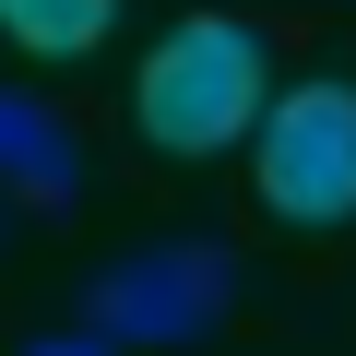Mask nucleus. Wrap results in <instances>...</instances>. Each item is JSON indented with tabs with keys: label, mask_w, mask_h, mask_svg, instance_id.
Segmentation results:
<instances>
[{
	"label": "nucleus",
	"mask_w": 356,
	"mask_h": 356,
	"mask_svg": "<svg viewBox=\"0 0 356 356\" xmlns=\"http://www.w3.org/2000/svg\"><path fill=\"white\" fill-rule=\"evenodd\" d=\"M107 24H119V0H0V36L36 60H83V48H107Z\"/></svg>",
	"instance_id": "obj_5"
},
{
	"label": "nucleus",
	"mask_w": 356,
	"mask_h": 356,
	"mask_svg": "<svg viewBox=\"0 0 356 356\" xmlns=\"http://www.w3.org/2000/svg\"><path fill=\"white\" fill-rule=\"evenodd\" d=\"M261 95H273V60H261V36L238 13H178L154 36V60L131 72V119H143L154 154H226V143H250Z\"/></svg>",
	"instance_id": "obj_1"
},
{
	"label": "nucleus",
	"mask_w": 356,
	"mask_h": 356,
	"mask_svg": "<svg viewBox=\"0 0 356 356\" xmlns=\"http://www.w3.org/2000/svg\"><path fill=\"white\" fill-rule=\"evenodd\" d=\"M250 166H261V202H273L285 226H344V214H356V83L321 72V83H297V95H261Z\"/></svg>",
	"instance_id": "obj_2"
},
{
	"label": "nucleus",
	"mask_w": 356,
	"mask_h": 356,
	"mask_svg": "<svg viewBox=\"0 0 356 356\" xmlns=\"http://www.w3.org/2000/svg\"><path fill=\"white\" fill-rule=\"evenodd\" d=\"M24 356H119V344H95V332H36Z\"/></svg>",
	"instance_id": "obj_6"
},
{
	"label": "nucleus",
	"mask_w": 356,
	"mask_h": 356,
	"mask_svg": "<svg viewBox=\"0 0 356 356\" xmlns=\"http://www.w3.org/2000/svg\"><path fill=\"white\" fill-rule=\"evenodd\" d=\"M226 297H238V261L214 238H154L83 285V332L95 344H202L226 321Z\"/></svg>",
	"instance_id": "obj_3"
},
{
	"label": "nucleus",
	"mask_w": 356,
	"mask_h": 356,
	"mask_svg": "<svg viewBox=\"0 0 356 356\" xmlns=\"http://www.w3.org/2000/svg\"><path fill=\"white\" fill-rule=\"evenodd\" d=\"M72 191H83V143H72V119H60V107H36L24 83H0V202L60 214Z\"/></svg>",
	"instance_id": "obj_4"
}]
</instances>
